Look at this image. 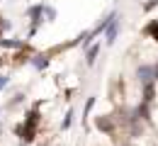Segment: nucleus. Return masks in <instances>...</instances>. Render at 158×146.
I'll return each mask as SVG.
<instances>
[{"label": "nucleus", "instance_id": "nucleus-1", "mask_svg": "<svg viewBox=\"0 0 158 146\" xmlns=\"http://www.w3.org/2000/svg\"><path fill=\"white\" fill-rule=\"evenodd\" d=\"M37 124H39V110H32L24 119V124L17 127V134H20L22 141H32L34 134H37Z\"/></svg>", "mask_w": 158, "mask_h": 146}, {"label": "nucleus", "instance_id": "nucleus-2", "mask_svg": "<svg viewBox=\"0 0 158 146\" xmlns=\"http://www.w3.org/2000/svg\"><path fill=\"white\" fill-rule=\"evenodd\" d=\"M136 78H139V83L143 85V83H153L156 78H153V66H148V63H143V66H139L136 68Z\"/></svg>", "mask_w": 158, "mask_h": 146}, {"label": "nucleus", "instance_id": "nucleus-3", "mask_svg": "<svg viewBox=\"0 0 158 146\" xmlns=\"http://www.w3.org/2000/svg\"><path fill=\"white\" fill-rule=\"evenodd\" d=\"M27 15L32 17V34H34L37 27H39V22H41V15H44V5H34V7H29Z\"/></svg>", "mask_w": 158, "mask_h": 146}, {"label": "nucleus", "instance_id": "nucleus-4", "mask_svg": "<svg viewBox=\"0 0 158 146\" xmlns=\"http://www.w3.org/2000/svg\"><path fill=\"white\" fill-rule=\"evenodd\" d=\"M105 34H107V44H114V42H117V34H119V20H117V17L107 24Z\"/></svg>", "mask_w": 158, "mask_h": 146}, {"label": "nucleus", "instance_id": "nucleus-5", "mask_svg": "<svg viewBox=\"0 0 158 146\" xmlns=\"http://www.w3.org/2000/svg\"><path fill=\"white\" fill-rule=\"evenodd\" d=\"M95 127H98L100 131H105V134H112V131H114V122H112L110 117H98V119H95Z\"/></svg>", "mask_w": 158, "mask_h": 146}, {"label": "nucleus", "instance_id": "nucleus-6", "mask_svg": "<svg viewBox=\"0 0 158 146\" xmlns=\"http://www.w3.org/2000/svg\"><path fill=\"white\" fill-rule=\"evenodd\" d=\"M29 61L34 63V68H37V71H44V68H46V63H49V56L37 54V56H34V59H29Z\"/></svg>", "mask_w": 158, "mask_h": 146}, {"label": "nucleus", "instance_id": "nucleus-7", "mask_svg": "<svg viewBox=\"0 0 158 146\" xmlns=\"http://www.w3.org/2000/svg\"><path fill=\"white\" fill-rule=\"evenodd\" d=\"M143 32H146L148 37H153V39L158 42V20H151L148 24H146V29H143Z\"/></svg>", "mask_w": 158, "mask_h": 146}, {"label": "nucleus", "instance_id": "nucleus-8", "mask_svg": "<svg viewBox=\"0 0 158 146\" xmlns=\"http://www.w3.org/2000/svg\"><path fill=\"white\" fill-rule=\"evenodd\" d=\"M2 49H24V42H15V39H0Z\"/></svg>", "mask_w": 158, "mask_h": 146}, {"label": "nucleus", "instance_id": "nucleus-9", "mask_svg": "<svg viewBox=\"0 0 158 146\" xmlns=\"http://www.w3.org/2000/svg\"><path fill=\"white\" fill-rule=\"evenodd\" d=\"M98 51H100L98 44H95V46H88V54H85V61H88V66H93V63H95V59H98Z\"/></svg>", "mask_w": 158, "mask_h": 146}, {"label": "nucleus", "instance_id": "nucleus-10", "mask_svg": "<svg viewBox=\"0 0 158 146\" xmlns=\"http://www.w3.org/2000/svg\"><path fill=\"white\" fill-rule=\"evenodd\" d=\"M153 93H156L153 83H143V102H151L153 100Z\"/></svg>", "mask_w": 158, "mask_h": 146}, {"label": "nucleus", "instance_id": "nucleus-11", "mask_svg": "<svg viewBox=\"0 0 158 146\" xmlns=\"http://www.w3.org/2000/svg\"><path fill=\"white\" fill-rule=\"evenodd\" d=\"M71 122H73V110H71V112H68V115H66V117H63V129H68V127H71Z\"/></svg>", "mask_w": 158, "mask_h": 146}, {"label": "nucleus", "instance_id": "nucleus-12", "mask_svg": "<svg viewBox=\"0 0 158 146\" xmlns=\"http://www.w3.org/2000/svg\"><path fill=\"white\" fill-rule=\"evenodd\" d=\"M44 12H46V17H49V20H54V17H56V10H54V7H46V5H44Z\"/></svg>", "mask_w": 158, "mask_h": 146}, {"label": "nucleus", "instance_id": "nucleus-13", "mask_svg": "<svg viewBox=\"0 0 158 146\" xmlns=\"http://www.w3.org/2000/svg\"><path fill=\"white\" fill-rule=\"evenodd\" d=\"M22 100H24V95H22V93H17V95L12 98V102H10V107H12V105H20Z\"/></svg>", "mask_w": 158, "mask_h": 146}, {"label": "nucleus", "instance_id": "nucleus-14", "mask_svg": "<svg viewBox=\"0 0 158 146\" xmlns=\"http://www.w3.org/2000/svg\"><path fill=\"white\" fill-rule=\"evenodd\" d=\"M158 5V0H148V2H146V5H143V10H146V12H148V10H153V7H156Z\"/></svg>", "mask_w": 158, "mask_h": 146}, {"label": "nucleus", "instance_id": "nucleus-15", "mask_svg": "<svg viewBox=\"0 0 158 146\" xmlns=\"http://www.w3.org/2000/svg\"><path fill=\"white\" fill-rule=\"evenodd\" d=\"M2 29H10V22H5L0 17V39H2Z\"/></svg>", "mask_w": 158, "mask_h": 146}, {"label": "nucleus", "instance_id": "nucleus-16", "mask_svg": "<svg viewBox=\"0 0 158 146\" xmlns=\"http://www.w3.org/2000/svg\"><path fill=\"white\" fill-rule=\"evenodd\" d=\"M93 105H95V98H88V107H85V115L93 110Z\"/></svg>", "mask_w": 158, "mask_h": 146}, {"label": "nucleus", "instance_id": "nucleus-17", "mask_svg": "<svg viewBox=\"0 0 158 146\" xmlns=\"http://www.w3.org/2000/svg\"><path fill=\"white\" fill-rule=\"evenodd\" d=\"M5 85H7V78H5V76H0V90H2Z\"/></svg>", "mask_w": 158, "mask_h": 146}, {"label": "nucleus", "instance_id": "nucleus-18", "mask_svg": "<svg viewBox=\"0 0 158 146\" xmlns=\"http://www.w3.org/2000/svg\"><path fill=\"white\" fill-rule=\"evenodd\" d=\"M153 78H156V81H158V63H156V66H153Z\"/></svg>", "mask_w": 158, "mask_h": 146}, {"label": "nucleus", "instance_id": "nucleus-19", "mask_svg": "<svg viewBox=\"0 0 158 146\" xmlns=\"http://www.w3.org/2000/svg\"><path fill=\"white\" fill-rule=\"evenodd\" d=\"M0 131H2V127H0Z\"/></svg>", "mask_w": 158, "mask_h": 146}]
</instances>
